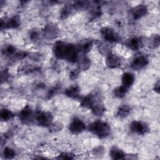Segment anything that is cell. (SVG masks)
I'll list each match as a JSON object with an SVG mask.
<instances>
[{"instance_id": "1", "label": "cell", "mask_w": 160, "mask_h": 160, "mask_svg": "<svg viewBox=\"0 0 160 160\" xmlns=\"http://www.w3.org/2000/svg\"><path fill=\"white\" fill-rule=\"evenodd\" d=\"M52 52L58 59L74 63L77 62L80 52L77 45L58 40L52 46Z\"/></svg>"}, {"instance_id": "2", "label": "cell", "mask_w": 160, "mask_h": 160, "mask_svg": "<svg viewBox=\"0 0 160 160\" xmlns=\"http://www.w3.org/2000/svg\"><path fill=\"white\" fill-rule=\"evenodd\" d=\"M88 131L99 139L109 136L111 133L110 125L104 121L97 120L91 122L88 127Z\"/></svg>"}, {"instance_id": "3", "label": "cell", "mask_w": 160, "mask_h": 160, "mask_svg": "<svg viewBox=\"0 0 160 160\" xmlns=\"http://www.w3.org/2000/svg\"><path fill=\"white\" fill-rule=\"evenodd\" d=\"M52 120L53 116L51 112L40 109L35 111V121L38 125L42 127L49 128L52 124Z\"/></svg>"}, {"instance_id": "4", "label": "cell", "mask_w": 160, "mask_h": 160, "mask_svg": "<svg viewBox=\"0 0 160 160\" xmlns=\"http://www.w3.org/2000/svg\"><path fill=\"white\" fill-rule=\"evenodd\" d=\"M19 121L24 124L30 125L35 121V111L29 104H26L18 113Z\"/></svg>"}, {"instance_id": "5", "label": "cell", "mask_w": 160, "mask_h": 160, "mask_svg": "<svg viewBox=\"0 0 160 160\" xmlns=\"http://www.w3.org/2000/svg\"><path fill=\"white\" fill-rule=\"evenodd\" d=\"M100 34L102 39L109 43L117 42L121 39L119 34L112 28L108 26L101 28L100 29Z\"/></svg>"}, {"instance_id": "6", "label": "cell", "mask_w": 160, "mask_h": 160, "mask_svg": "<svg viewBox=\"0 0 160 160\" xmlns=\"http://www.w3.org/2000/svg\"><path fill=\"white\" fill-rule=\"evenodd\" d=\"M130 131L138 135H144L149 131L148 124L141 121H132L129 124Z\"/></svg>"}, {"instance_id": "7", "label": "cell", "mask_w": 160, "mask_h": 160, "mask_svg": "<svg viewBox=\"0 0 160 160\" xmlns=\"http://www.w3.org/2000/svg\"><path fill=\"white\" fill-rule=\"evenodd\" d=\"M69 131L74 134H78L83 132L86 129V124L78 117H74L69 124Z\"/></svg>"}, {"instance_id": "8", "label": "cell", "mask_w": 160, "mask_h": 160, "mask_svg": "<svg viewBox=\"0 0 160 160\" xmlns=\"http://www.w3.org/2000/svg\"><path fill=\"white\" fill-rule=\"evenodd\" d=\"M59 32V29L56 24L49 22L45 25L42 29L43 36L48 39H55Z\"/></svg>"}, {"instance_id": "9", "label": "cell", "mask_w": 160, "mask_h": 160, "mask_svg": "<svg viewBox=\"0 0 160 160\" xmlns=\"http://www.w3.org/2000/svg\"><path fill=\"white\" fill-rule=\"evenodd\" d=\"M122 61L121 58L117 54L110 52L106 55V65L108 68L116 69L121 66Z\"/></svg>"}, {"instance_id": "10", "label": "cell", "mask_w": 160, "mask_h": 160, "mask_svg": "<svg viewBox=\"0 0 160 160\" xmlns=\"http://www.w3.org/2000/svg\"><path fill=\"white\" fill-rule=\"evenodd\" d=\"M20 17L18 15H14L8 19L6 21L1 20V29H17L20 26Z\"/></svg>"}, {"instance_id": "11", "label": "cell", "mask_w": 160, "mask_h": 160, "mask_svg": "<svg viewBox=\"0 0 160 160\" xmlns=\"http://www.w3.org/2000/svg\"><path fill=\"white\" fill-rule=\"evenodd\" d=\"M149 63V59L145 56H138L134 58L131 63V68L135 70L139 71L144 68Z\"/></svg>"}, {"instance_id": "12", "label": "cell", "mask_w": 160, "mask_h": 160, "mask_svg": "<svg viewBox=\"0 0 160 160\" xmlns=\"http://www.w3.org/2000/svg\"><path fill=\"white\" fill-rule=\"evenodd\" d=\"M148 11V9L146 6L144 4H139L131 9V13L132 18L135 20H137L145 16L147 14Z\"/></svg>"}, {"instance_id": "13", "label": "cell", "mask_w": 160, "mask_h": 160, "mask_svg": "<svg viewBox=\"0 0 160 160\" xmlns=\"http://www.w3.org/2000/svg\"><path fill=\"white\" fill-rule=\"evenodd\" d=\"M97 99L98 98L96 97V95L90 93L83 97V98L81 101L80 106L84 108L91 109L94 104L98 101Z\"/></svg>"}, {"instance_id": "14", "label": "cell", "mask_w": 160, "mask_h": 160, "mask_svg": "<svg viewBox=\"0 0 160 160\" xmlns=\"http://www.w3.org/2000/svg\"><path fill=\"white\" fill-rule=\"evenodd\" d=\"M124 44L129 49L133 51H137L142 48V40L139 37H132L128 39Z\"/></svg>"}, {"instance_id": "15", "label": "cell", "mask_w": 160, "mask_h": 160, "mask_svg": "<svg viewBox=\"0 0 160 160\" xmlns=\"http://www.w3.org/2000/svg\"><path fill=\"white\" fill-rule=\"evenodd\" d=\"M77 62L78 64V69L80 71H87L90 68L91 64L90 59L84 54L81 55L79 54Z\"/></svg>"}, {"instance_id": "16", "label": "cell", "mask_w": 160, "mask_h": 160, "mask_svg": "<svg viewBox=\"0 0 160 160\" xmlns=\"http://www.w3.org/2000/svg\"><path fill=\"white\" fill-rule=\"evenodd\" d=\"M80 88L77 84L72 85L68 87L64 91V94L71 99H78L80 95Z\"/></svg>"}, {"instance_id": "17", "label": "cell", "mask_w": 160, "mask_h": 160, "mask_svg": "<svg viewBox=\"0 0 160 160\" xmlns=\"http://www.w3.org/2000/svg\"><path fill=\"white\" fill-rule=\"evenodd\" d=\"M135 81V77L133 74L129 72H125L122 74L121 77V82L122 85L129 88L132 86Z\"/></svg>"}, {"instance_id": "18", "label": "cell", "mask_w": 160, "mask_h": 160, "mask_svg": "<svg viewBox=\"0 0 160 160\" xmlns=\"http://www.w3.org/2000/svg\"><path fill=\"white\" fill-rule=\"evenodd\" d=\"M109 155L112 159L120 160L124 159L126 157L125 152L117 146H112L109 151Z\"/></svg>"}, {"instance_id": "19", "label": "cell", "mask_w": 160, "mask_h": 160, "mask_svg": "<svg viewBox=\"0 0 160 160\" xmlns=\"http://www.w3.org/2000/svg\"><path fill=\"white\" fill-rule=\"evenodd\" d=\"M92 44L93 42L91 39H84L79 44H78L77 47L79 52H81L83 54H86L91 51L92 47Z\"/></svg>"}, {"instance_id": "20", "label": "cell", "mask_w": 160, "mask_h": 160, "mask_svg": "<svg viewBox=\"0 0 160 160\" xmlns=\"http://www.w3.org/2000/svg\"><path fill=\"white\" fill-rule=\"evenodd\" d=\"M132 108L128 104H122L120 106L116 112V116L119 118H124L128 117L131 112Z\"/></svg>"}, {"instance_id": "21", "label": "cell", "mask_w": 160, "mask_h": 160, "mask_svg": "<svg viewBox=\"0 0 160 160\" xmlns=\"http://www.w3.org/2000/svg\"><path fill=\"white\" fill-rule=\"evenodd\" d=\"M92 113L96 116H101L106 111V108L102 103L97 101L91 109Z\"/></svg>"}, {"instance_id": "22", "label": "cell", "mask_w": 160, "mask_h": 160, "mask_svg": "<svg viewBox=\"0 0 160 160\" xmlns=\"http://www.w3.org/2000/svg\"><path fill=\"white\" fill-rule=\"evenodd\" d=\"M128 91V88L121 85L116 87L113 90V95L116 98L121 99V98H123L126 95Z\"/></svg>"}, {"instance_id": "23", "label": "cell", "mask_w": 160, "mask_h": 160, "mask_svg": "<svg viewBox=\"0 0 160 160\" xmlns=\"http://www.w3.org/2000/svg\"><path fill=\"white\" fill-rule=\"evenodd\" d=\"M14 117V113L7 108H2L0 111V119L2 121H8Z\"/></svg>"}, {"instance_id": "24", "label": "cell", "mask_w": 160, "mask_h": 160, "mask_svg": "<svg viewBox=\"0 0 160 160\" xmlns=\"http://www.w3.org/2000/svg\"><path fill=\"white\" fill-rule=\"evenodd\" d=\"M74 9L73 4H67L65 5L61 9L60 13V18L61 19H65L68 18V16L71 14L72 10Z\"/></svg>"}, {"instance_id": "25", "label": "cell", "mask_w": 160, "mask_h": 160, "mask_svg": "<svg viewBox=\"0 0 160 160\" xmlns=\"http://www.w3.org/2000/svg\"><path fill=\"white\" fill-rule=\"evenodd\" d=\"M149 44L152 48H158L160 44V37L158 34H153L150 37Z\"/></svg>"}, {"instance_id": "26", "label": "cell", "mask_w": 160, "mask_h": 160, "mask_svg": "<svg viewBox=\"0 0 160 160\" xmlns=\"http://www.w3.org/2000/svg\"><path fill=\"white\" fill-rule=\"evenodd\" d=\"M104 152H105V149L104 146L101 145L94 147L92 151L93 156L98 158H101L104 156Z\"/></svg>"}, {"instance_id": "27", "label": "cell", "mask_w": 160, "mask_h": 160, "mask_svg": "<svg viewBox=\"0 0 160 160\" xmlns=\"http://www.w3.org/2000/svg\"><path fill=\"white\" fill-rule=\"evenodd\" d=\"M2 155L5 159H10L14 158L16 156V152L11 148L6 147L2 151Z\"/></svg>"}, {"instance_id": "28", "label": "cell", "mask_w": 160, "mask_h": 160, "mask_svg": "<svg viewBox=\"0 0 160 160\" xmlns=\"http://www.w3.org/2000/svg\"><path fill=\"white\" fill-rule=\"evenodd\" d=\"M2 52L6 56H10L16 52V48L11 44L5 46L2 49Z\"/></svg>"}, {"instance_id": "29", "label": "cell", "mask_w": 160, "mask_h": 160, "mask_svg": "<svg viewBox=\"0 0 160 160\" xmlns=\"http://www.w3.org/2000/svg\"><path fill=\"white\" fill-rule=\"evenodd\" d=\"M75 158V154L70 152H62L56 159H73Z\"/></svg>"}, {"instance_id": "30", "label": "cell", "mask_w": 160, "mask_h": 160, "mask_svg": "<svg viewBox=\"0 0 160 160\" xmlns=\"http://www.w3.org/2000/svg\"><path fill=\"white\" fill-rule=\"evenodd\" d=\"M63 128V125L60 122H52V124L49 126V129L51 131L53 132H58L59 131H61V129Z\"/></svg>"}, {"instance_id": "31", "label": "cell", "mask_w": 160, "mask_h": 160, "mask_svg": "<svg viewBox=\"0 0 160 160\" xmlns=\"http://www.w3.org/2000/svg\"><path fill=\"white\" fill-rule=\"evenodd\" d=\"M98 49L99 50V52L102 54H106L107 55L108 54H109L111 51H109V49L108 46V44H99Z\"/></svg>"}, {"instance_id": "32", "label": "cell", "mask_w": 160, "mask_h": 160, "mask_svg": "<svg viewBox=\"0 0 160 160\" xmlns=\"http://www.w3.org/2000/svg\"><path fill=\"white\" fill-rule=\"evenodd\" d=\"M79 73H80V70L79 69H72L69 72V78L71 80H74L79 77Z\"/></svg>"}, {"instance_id": "33", "label": "cell", "mask_w": 160, "mask_h": 160, "mask_svg": "<svg viewBox=\"0 0 160 160\" xmlns=\"http://www.w3.org/2000/svg\"><path fill=\"white\" fill-rule=\"evenodd\" d=\"M29 37H30L31 39H32V40H34V41L37 40L38 39V38L39 37V33L38 31L33 30L31 32Z\"/></svg>"}, {"instance_id": "34", "label": "cell", "mask_w": 160, "mask_h": 160, "mask_svg": "<svg viewBox=\"0 0 160 160\" xmlns=\"http://www.w3.org/2000/svg\"><path fill=\"white\" fill-rule=\"evenodd\" d=\"M160 82L159 80H158L156 82H155L154 85V88H153V90L158 94L159 93L160 91Z\"/></svg>"}]
</instances>
